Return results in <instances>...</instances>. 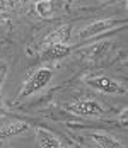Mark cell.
<instances>
[{"label":"cell","mask_w":128,"mask_h":148,"mask_svg":"<svg viewBox=\"0 0 128 148\" xmlns=\"http://www.w3.org/2000/svg\"><path fill=\"white\" fill-rule=\"evenodd\" d=\"M120 24H127V21H116V19H98V21H94V22H91V24H87L85 27L80 29L79 32V39H87V38H94V36H98L101 32H108V31H111L113 27L116 26H120Z\"/></svg>","instance_id":"7a4b0ae2"},{"label":"cell","mask_w":128,"mask_h":148,"mask_svg":"<svg viewBox=\"0 0 128 148\" xmlns=\"http://www.w3.org/2000/svg\"><path fill=\"white\" fill-rule=\"evenodd\" d=\"M127 123V109L123 111V114H121V124H125Z\"/></svg>","instance_id":"7c38bea8"},{"label":"cell","mask_w":128,"mask_h":148,"mask_svg":"<svg viewBox=\"0 0 128 148\" xmlns=\"http://www.w3.org/2000/svg\"><path fill=\"white\" fill-rule=\"evenodd\" d=\"M29 126L22 121H14V123H9V124H3L0 126V141L5 140V138H10V136H17V134L28 131Z\"/></svg>","instance_id":"52a82bcc"},{"label":"cell","mask_w":128,"mask_h":148,"mask_svg":"<svg viewBox=\"0 0 128 148\" xmlns=\"http://www.w3.org/2000/svg\"><path fill=\"white\" fill-rule=\"evenodd\" d=\"M70 46L68 45H51V46H44L41 51L43 60H60L65 58L70 55Z\"/></svg>","instance_id":"8992f818"},{"label":"cell","mask_w":128,"mask_h":148,"mask_svg":"<svg viewBox=\"0 0 128 148\" xmlns=\"http://www.w3.org/2000/svg\"><path fill=\"white\" fill-rule=\"evenodd\" d=\"M7 72H9V65L0 60V87H2V84H3V80L7 77Z\"/></svg>","instance_id":"8fae6325"},{"label":"cell","mask_w":128,"mask_h":148,"mask_svg":"<svg viewBox=\"0 0 128 148\" xmlns=\"http://www.w3.org/2000/svg\"><path fill=\"white\" fill-rule=\"evenodd\" d=\"M85 84L92 89L104 92V94H118L121 90V85L113 80L111 77H106V75H98V77H87L85 78Z\"/></svg>","instance_id":"277c9868"},{"label":"cell","mask_w":128,"mask_h":148,"mask_svg":"<svg viewBox=\"0 0 128 148\" xmlns=\"http://www.w3.org/2000/svg\"><path fill=\"white\" fill-rule=\"evenodd\" d=\"M92 140L101 148H125L116 138H113V136H109V134H106V133H94L92 134Z\"/></svg>","instance_id":"9c48e42d"},{"label":"cell","mask_w":128,"mask_h":148,"mask_svg":"<svg viewBox=\"0 0 128 148\" xmlns=\"http://www.w3.org/2000/svg\"><path fill=\"white\" fill-rule=\"evenodd\" d=\"M68 111H72L77 116H91V118H98V116L106 114V109L99 102L91 101V99H80V101L72 102L68 106Z\"/></svg>","instance_id":"3957f363"},{"label":"cell","mask_w":128,"mask_h":148,"mask_svg":"<svg viewBox=\"0 0 128 148\" xmlns=\"http://www.w3.org/2000/svg\"><path fill=\"white\" fill-rule=\"evenodd\" d=\"M51 78H53V70H51V68H48V66L38 68L34 73L29 75V78L24 82L22 89L19 92V99H26L29 95L39 92V90L44 89V87L51 82Z\"/></svg>","instance_id":"6da1fadb"},{"label":"cell","mask_w":128,"mask_h":148,"mask_svg":"<svg viewBox=\"0 0 128 148\" xmlns=\"http://www.w3.org/2000/svg\"><path fill=\"white\" fill-rule=\"evenodd\" d=\"M36 138H38V143H39L41 148H62L60 140L53 133H50L48 130H44V128H38L36 130Z\"/></svg>","instance_id":"ba28073f"},{"label":"cell","mask_w":128,"mask_h":148,"mask_svg":"<svg viewBox=\"0 0 128 148\" xmlns=\"http://www.w3.org/2000/svg\"><path fill=\"white\" fill-rule=\"evenodd\" d=\"M0 148H2V141H0Z\"/></svg>","instance_id":"9a60e30c"},{"label":"cell","mask_w":128,"mask_h":148,"mask_svg":"<svg viewBox=\"0 0 128 148\" xmlns=\"http://www.w3.org/2000/svg\"><path fill=\"white\" fill-rule=\"evenodd\" d=\"M34 10H36V14L39 15L41 19H48L50 15L53 14V3H51V2H48V0L36 2V5H34Z\"/></svg>","instance_id":"30bf717a"},{"label":"cell","mask_w":128,"mask_h":148,"mask_svg":"<svg viewBox=\"0 0 128 148\" xmlns=\"http://www.w3.org/2000/svg\"><path fill=\"white\" fill-rule=\"evenodd\" d=\"M0 107H2V94H0Z\"/></svg>","instance_id":"5bb4252c"},{"label":"cell","mask_w":128,"mask_h":148,"mask_svg":"<svg viewBox=\"0 0 128 148\" xmlns=\"http://www.w3.org/2000/svg\"><path fill=\"white\" fill-rule=\"evenodd\" d=\"M70 26L68 24H62L55 27L53 31H50L44 39H43V46H51V45H67L68 38H70Z\"/></svg>","instance_id":"5b68a950"},{"label":"cell","mask_w":128,"mask_h":148,"mask_svg":"<svg viewBox=\"0 0 128 148\" xmlns=\"http://www.w3.org/2000/svg\"><path fill=\"white\" fill-rule=\"evenodd\" d=\"M3 19H5V17H3V15L0 14V22H2V21H3Z\"/></svg>","instance_id":"4fadbf2b"}]
</instances>
